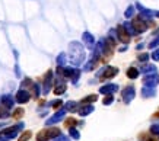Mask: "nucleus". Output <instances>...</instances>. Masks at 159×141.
Masks as SVG:
<instances>
[{
    "label": "nucleus",
    "mask_w": 159,
    "mask_h": 141,
    "mask_svg": "<svg viewBox=\"0 0 159 141\" xmlns=\"http://www.w3.org/2000/svg\"><path fill=\"white\" fill-rule=\"evenodd\" d=\"M152 57H153V60H156V61L159 60V50H158V51H155V53L152 54Z\"/></svg>",
    "instance_id": "obj_29"
},
{
    "label": "nucleus",
    "mask_w": 159,
    "mask_h": 141,
    "mask_svg": "<svg viewBox=\"0 0 159 141\" xmlns=\"http://www.w3.org/2000/svg\"><path fill=\"white\" fill-rule=\"evenodd\" d=\"M31 137H32V132H31V131H25V132L19 137V141H28Z\"/></svg>",
    "instance_id": "obj_15"
},
{
    "label": "nucleus",
    "mask_w": 159,
    "mask_h": 141,
    "mask_svg": "<svg viewBox=\"0 0 159 141\" xmlns=\"http://www.w3.org/2000/svg\"><path fill=\"white\" fill-rule=\"evenodd\" d=\"M127 76H128L130 79H136V77L139 76V71H137L136 68L132 67V68H128V70H127Z\"/></svg>",
    "instance_id": "obj_12"
},
{
    "label": "nucleus",
    "mask_w": 159,
    "mask_h": 141,
    "mask_svg": "<svg viewBox=\"0 0 159 141\" xmlns=\"http://www.w3.org/2000/svg\"><path fill=\"white\" fill-rule=\"evenodd\" d=\"M64 90H66V84H63V83H60L59 86H57V88L54 89V93H56V95H61V93H63V92H64Z\"/></svg>",
    "instance_id": "obj_16"
},
{
    "label": "nucleus",
    "mask_w": 159,
    "mask_h": 141,
    "mask_svg": "<svg viewBox=\"0 0 159 141\" xmlns=\"http://www.w3.org/2000/svg\"><path fill=\"white\" fill-rule=\"evenodd\" d=\"M7 116H9V109L7 108H0V119H6Z\"/></svg>",
    "instance_id": "obj_13"
},
{
    "label": "nucleus",
    "mask_w": 159,
    "mask_h": 141,
    "mask_svg": "<svg viewBox=\"0 0 159 141\" xmlns=\"http://www.w3.org/2000/svg\"><path fill=\"white\" fill-rule=\"evenodd\" d=\"M70 135H72L74 140L79 138V132H78V129H74V128H70Z\"/></svg>",
    "instance_id": "obj_21"
},
{
    "label": "nucleus",
    "mask_w": 159,
    "mask_h": 141,
    "mask_svg": "<svg viewBox=\"0 0 159 141\" xmlns=\"http://www.w3.org/2000/svg\"><path fill=\"white\" fill-rule=\"evenodd\" d=\"M123 96H124V102H126V103H128V102L133 99V96H134V89H133V88L124 89V92H123Z\"/></svg>",
    "instance_id": "obj_7"
},
{
    "label": "nucleus",
    "mask_w": 159,
    "mask_h": 141,
    "mask_svg": "<svg viewBox=\"0 0 159 141\" xmlns=\"http://www.w3.org/2000/svg\"><path fill=\"white\" fill-rule=\"evenodd\" d=\"M22 86H34V83H32V80H31V79H25V80L22 81Z\"/></svg>",
    "instance_id": "obj_22"
},
{
    "label": "nucleus",
    "mask_w": 159,
    "mask_h": 141,
    "mask_svg": "<svg viewBox=\"0 0 159 141\" xmlns=\"http://www.w3.org/2000/svg\"><path fill=\"white\" fill-rule=\"evenodd\" d=\"M19 129H23V124L22 122H19V124H16L15 127H9L6 128L2 134H3V137L6 138V140H12V138H15L16 135H18V132H19Z\"/></svg>",
    "instance_id": "obj_2"
},
{
    "label": "nucleus",
    "mask_w": 159,
    "mask_h": 141,
    "mask_svg": "<svg viewBox=\"0 0 159 141\" xmlns=\"http://www.w3.org/2000/svg\"><path fill=\"white\" fill-rule=\"evenodd\" d=\"M54 141H69V140H67L66 137H63V135H59V137H57Z\"/></svg>",
    "instance_id": "obj_30"
},
{
    "label": "nucleus",
    "mask_w": 159,
    "mask_h": 141,
    "mask_svg": "<svg viewBox=\"0 0 159 141\" xmlns=\"http://www.w3.org/2000/svg\"><path fill=\"white\" fill-rule=\"evenodd\" d=\"M143 71H155V67H152V66H147V67L143 68Z\"/></svg>",
    "instance_id": "obj_32"
},
{
    "label": "nucleus",
    "mask_w": 159,
    "mask_h": 141,
    "mask_svg": "<svg viewBox=\"0 0 159 141\" xmlns=\"http://www.w3.org/2000/svg\"><path fill=\"white\" fill-rule=\"evenodd\" d=\"M51 79H53V73L48 71L45 74V79H44V95H47L51 89Z\"/></svg>",
    "instance_id": "obj_6"
},
{
    "label": "nucleus",
    "mask_w": 159,
    "mask_h": 141,
    "mask_svg": "<svg viewBox=\"0 0 159 141\" xmlns=\"http://www.w3.org/2000/svg\"><path fill=\"white\" fill-rule=\"evenodd\" d=\"M158 81H159L158 76H153V77H146V79H145V83L147 84V86H155Z\"/></svg>",
    "instance_id": "obj_9"
},
{
    "label": "nucleus",
    "mask_w": 159,
    "mask_h": 141,
    "mask_svg": "<svg viewBox=\"0 0 159 141\" xmlns=\"http://www.w3.org/2000/svg\"><path fill=\"white\" fill-rule=\"evenodd\" d=\"M50 105H51V106L59 108V106H61V101H53V102H50Z\"/></svg>",
    "instance_id": "obj_26"
},
{
    "label": "nucleus",
    "mask_w": 159,
    "mask_h": 141,
    "mask_svg": "<svg viewBox=\"0 0 159 141\" xmlns=\"http://www.w3.org/2000/svg\"><path fill=\"white\" fill-rule=\"evenodd\" d=\"M115 90H117V86L115 84H110V86L101 88V93H111V92H115Z\"/></svg>",
    "instance_id": "obj_10"
},
{
    "label": "nucleus",
    "mask_w": 159,
    "mask_h": 141,
    "mask_svg": "<svg viewBox=\"0 0 159 141\" xmlns=\"http://www.w3.org/2000/svg\"><path fill=\"white\" fill-rule=\"evenodd\" d=\"M111 102H113V96H110V95H108L105 99H104V103H105V105H110Z\"/></svg>",
    "instance_id": "obj_28"
},
{
    "label": "nucleus",
    "mask_w": 159,
    "mask_h": 141,
    "mask_svg": "<svg viewBox=\"0 0 159 141\" xmlns=\"http://www.w3.org/2000/svg\"><path fill=\"white\" fill-rule=\"evenodd\" d=\"M139 60H140V61H143V63H145V61L147 60V54H142V55H140V57H139Z\"/></svg>",
    "instance_id": "obj_31"
},
{
    "label": "nucleus",
    "mask_w": 159,
    "mask_h": 141,
    "mask_svg": "<svg viewBox=\"0 0 159 141\" xmlns=\"http://www.w3.org/2000/svg\"><path fill=\"white\" fill-rule=\"evenodd\" d=\"M118 32H120V40H121V41H124V42H127V41H128V36L126 35V32H124V29H123V28H120V29H118Z\"/></svg>",
    "instance_id": "obj_17"
},
{
    "label": "nucleus",
    "mask_w": 159,
    "mask_h": 141,
    "mask_svg": "<svg viewBox=\"0 0 159 141\" xmlns=\"http://www.w3.org/2000/svg\"><path fill=\"white\" fill-rule=\"evenodd\" d=\"M66 109L67 111H74V109H76V103H74V102H67Z\"/></svg>",
    "instance_id": "obj_20"
},
{
    "label": "nucleus",
    "mask_w": 159,
    "mask_h": 141,
    "mask_svg": "<svg viewBox=\"0 0 159 141\" xmlns=\"http://www.w3.org/2000/svg\"><path fill=\"white\" fill-rule=\"evenodd\" d=\"M64 114H66V111L64 109H61V111H59L57 114H54L50 119H47L45 121V125H53V124H56V122H59L63 116H64Z\"/></svg>",
    "instance_id": "obj_3"
},
{
    "label": "nucleus",
    "mask_w": 159,
    "mask_h": 141,
    "mask_svg": "<svg viewBox=\"0 0 159 141\" xmlns=\"http://www.w3.org/2000/svg\"><path fill=\"white\" fill-rule=\"evenodd\" d=\"M93 101H96V96H93V95H91L89 98H86V99H83V103H88V102H93Z\"/></svg>",
    "instance_id": "obj_23"
},
{
    "label": "nucleus",
    "mask_w": 159,
    "mask_h": 141,
    "mask_svg": "<svg viewBox=\"0 0 159 141\" xmlns=\"http://www.w3.org/2000/svg\"><path fill=\"white\" fill-rule=\"evenodd\" d=\"M0 102H2V106L7 108V109H12L13 108V98L10 96V95H3L2 96V99H0Z\"/></svg>",
    "instance_id": "obj_5"
},
{
    "label": "nucleus",
    "mask_w": 159,
    "mask_h": 141,
    "mask_svg": "<svg viewBox=\"0 0 159 141\" xmlns=\"http://www.w3.org/2000/svg\"><path fill=\"white\" fill-rule=\"evenodd\" d=\"M28 101H29V93L25 89H20L19 92L16 93V102L18 103H27Z\"/></svg>",
    "instance_id": "obj_4"
},
{
    "label": "nucleus",
    "mask_w": 159,
    "mask_h": 141,
    "mask_svg": "<svg viewBox=\"0 0 159 141\" xmlns=\"http://www.w3.org/2000/svg\"><path fill=\"white\" fill-rule=\"evenodd\" d=\"M117 68L115 67H107L105 68V74H104V77L102 79H110V77H114L115 74H117Z\"/></svg>",
    "instance_id": "obj_8"
},
{
    "label": "nucleus",
    "mask_w": 159,
    "mask_h": 141,
    "mask_svg": "<svg viewBox=\"0 0 159 141\" xmlns=\"http://www.w3.org/2000/svg\"><path fill=\"white\" fill-rule=\"evenodd\" d=\"M92 111H93V108H92V106H85L83 109H79V114L82 115V116H85V115L91 114Z\"/></svg>",
    "instance_id": "obj_14"
},
{
    "label": "nucleus",
    "mask_w": 159,
    "mask_h": 141,
    "mask_svg": "<svg viewBox=\"0 0 159 141\" xmlns=\"http://www.w3.org/2000/svg\"><path fill=\"white\" fill-rule=\"evenodd\" d=\"M32 92H34V96L38 98L40 96V84H34L32 86Z\"/></svg>",
    "instance_id": "obj_19"
},
{
    "label": "nucleus",
    "mask_w": 159,
    "mask_h": 141,
    "mask_svg": "<svg viewBox=\"0 0 159 141\" xmlns=\"http://www.w3.org/2000/svg\"><path fill=\"white\" fill-rule=\"evenodd\" d=\"M142 93L145 95L146 98H149V96H153V95H155V90H152V89H143V90H142Z\"/></svg>",
    "instance_id": "obj_18"
},
{
    "label": "nucleus",
    "mask_w": 159,
    "mask_h": 141,
    "mask_svg": "<svg viewBox=\"0 0 159 141\" xmlns=\"http://www.w3.org/2000/svg\"><path fill=\"white\" fill-rule=\"evenodd\" d=\"M0 141H7L5 137H3V134H0Z\"/></svg>",
    "instance_id": "obj_34"
},
{
    "label": "nucleus",
    "mask_w": 159,
    "mask_h": 141,
    "mask_svg": "<svg viewBox=\"0 0 159 141\" xmlns=\"http://www.w3.org/2000/svg\"><path fill=\"white\" fill-rule=\"evenodd\" d=\"M57 63L59 64H63L64 63V54H60L59 57H57Z\"/></svg>",
    "instance_id": "obj_27"
},
{
    "label": "nucleus",
    "mask_w": 159,
    "mask_h": 141,
    "mask_svg": "<svg viewBox=\"0 0 159 141\" xmlns=\"http://www.w3.org/2000/svg\"><path fill=\"white\" fill-rule=\"evenodd\" d=\"M23 114H25L23 108H16V109L13 111V118L15 119H20V118L23 116Z\"/></svg>",
    "instance_id": "obj_11"
},
{
    "label": "nucleus",
    "mask_w": 159,
    "mask_h": 141,
    "mask_svg": "<svg viewBox=\"0 0 159 141\" xmlns=\"http://www.w3.org/2000/svg\"><path fill=\"white\" fill-rule=\"evenodd\" d=\"M60 134V129L57 128H48V129H42L37 134V141H47L51 138H57Z\"/></svg>",
    "instance_id": "obj_1"
},
{
    "label": "nucleus",
    "mask_w": 159,
    "mask_h": 141,
    "mask_svg": "<svg viewBox=\"0 0 159 141\" xmlns=\"http://www.w3.org/2000/svg\"><path fill=\"white\" fill-rule=\"evenodd\" d=\"M142 138H145V140H147V137H146V135H140V140H142ZM149 141H156V140L153 138V140H149Z\"/></svg>",
    "instance_id": "obj_33"
},
{
    "label": "nucleus",
    "mask_w": 159,
    "mask_h": 141,
    "mask_svg": "<svg viewBox=\"0 0 159 141\" xmlns=\"http://www.w3.org/2000/svg\"><path fill=\"white\" fill-rule=\"evenodd\" d=\"M150 132H152V134H159V125H152Z\"/></svg>",
    "instance_id": "obj_24"
},
{
    "label": "nucleus",
    "mask_w": 159,
    "mask_h": 141,
    "mask_svg": "<svg viewBox=\"0 0 159 141\" xmlns=\"http://www.w3.org/2000/svg\"><path fill=\"white\" fill-rule=\"evenodd\" d=\"M72 125H76V121H74L73 118H70V119L66 121V127H72Z\"/></svg>",
    "instance_id": "obj_25"
}]
</instances>
